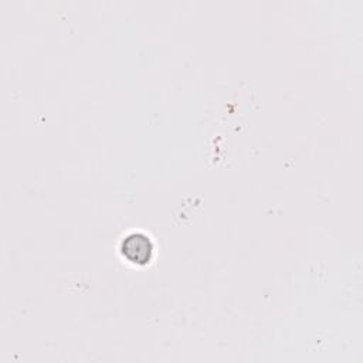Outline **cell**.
Instances as JSON below:
<instances>
[{
    "instance_id": "cell-1",
    "label": "cell",
    "mask_w": 363,
    "mask_h": 363,
    "mask_svg": "<svg viewBox=\"0 0 363 363\" xmlns=\"http://www.w3.org/2000/svg\"><path fill=\"white\" fill-rule=\"evenodd\" d=\"M153 242L143 233H129L121 241V254L125 259L136 265L147 264L153 257Z\"/></svg>"
}]
</instances>
